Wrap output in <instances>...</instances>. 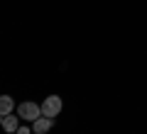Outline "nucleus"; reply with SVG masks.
Returning <instances> with one entry per match:
<instances>
[{
  "label": "nucleus",
  "mask_w": 147,
  "mask_h": 134,
  "mask_svg": "<svg viewBox=\"0 0 147 134\" xmlns=\"http://www.w3.org/2000/svg\"><path fill=\"white\" fill-rule=\"evenodd\" d=\"M17 117L25 119V122H34L37 117H42V105L37 103H22L17 107Z\"/></svg>",
  "instance_id": "1"
},
{
  "label": "nucleus",
  "mask_w": 147,
  "mask_h": 134,
  "mask_svg": "<svg viewBox=\"0 0 147 134\" xmlns=\"http://www.w3.org/2000/svg\"><path fill=\"white\" fill-rule=\"evenodd\" d=\"M61 107H64L61 98H59V95H49V98H44V103H42V115L44 117H57V115L61 112Z\"/></svg>",
  "instance_id": "2"
},
{
  "label": "nucleus",
  "mask_w": 147,
  "mask_h": 134,
  "mask_svg": "<svg viewBox=\"0 0 147 134\" xmlns=\"http://www.w3.org/2000/svg\"><path fill=\"white\" fill-rule=\"evenodd\" d=\"M52 127H54V117H44V115L32 122V132L34 134H47Z\"/></svg>",
  "instance_id": "3"
},
{
  "label": "nucleus",
  "mask_w": 147,
  "mask_h": 134,
  "mask_svg": "<svg viewBox=\"0 0 147 134\" xmlns=\"http://www.w3.org/2000/svg\"><path fill=\"white\" fill-rule=\"evenodd\" d=\"M3 129H5L7 134H15L17 129H20V117H12V115H5V119H3Z\"/></svg>",
  "instance_id": "4"
},
{
  "label": "nucleus",
  "mask_w": 147,
  "mask_h": 134,
  "mask_svg": "<svg viewBox=\"0 0 147 134\" xmlns=\"http://www.w3.org/2000/svg\"><path fill=\"white\" fill-rule=\"evenodd\" d=\"M12 110H15V100H12L10 95H0V117L10 115Z\"/></svg>",
  "instance_id": "5"
},
{
  "label": "nucleus",
  "mask_w": 147,
  "mask_h": 134,
  "mask_svg": "<svg viewBox=\"0 0 147 134\" xmlns=\"http://www.w3.org/2000/svg\"><path fill=\"white\" fill-rule=\"evenodd\" d=\"M15 134H32V129H30V127H20Z\"/></svg>",
  "instance_id": "6"
},
{
  "label": "nucleus",
  "mask_w": 147,
  "mask_h": 134,
  "mask_svg": "<svg viewBox=\"0 0 147 134\" xmlns=\"http://www.w3.org/2000/svg\"><path fill=\"white\" fill-rule=\"evenodd\" d=\"M0 127H3V117H0Z\"/></svg>",
  "instance_id": "7"
}]
</instances>
